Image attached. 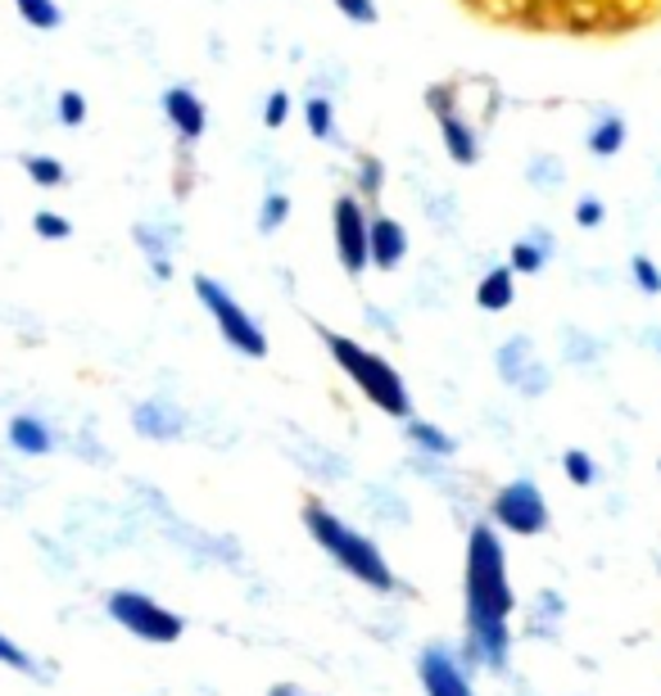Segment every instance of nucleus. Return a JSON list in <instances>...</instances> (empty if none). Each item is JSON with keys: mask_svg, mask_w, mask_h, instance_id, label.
<instances>
[{"mask_svg": "<svg viewBox=\"0 0 661 696\" xmlns=\"http://www.w3.org/2000/svg\"><path fill=\"white\" fill-rule=\"evenodd\" d=\"M467 647L472 660L503 669L507 665V615L516 606L512 597V579H507V551L503 538L494 534V525H476L467 538Z\"/></svg>", "mask_w": 661, "mask_h": 696, "instance_id": "nucleus-1", "label": "nucleus"}, {"mask_svg": "<svg viewBox=\"0 0 661 696\" xmlns=\"http://www.w3.org/2000/svg\"><path fill=\"white\" fill-rule=\"evenodd\" d=\"M304 529H308V538H313L345 575H354L358 584H367V588H376V593H394V570L385 566L381 547H376L367 534H358L354 525H345L331 507H322L317 498L304 503Z\"/></svg>", "mask_w": 661, "mask_h": 696, "instance_id": "nucleus-2", "label": "nucleus"}, {"mask_svg": "<svg viewBox=\"0 0 661 696\" xmlns=\"http://www.w3.org/2000/svg\"><path fill=\"white\" fill-rule=\"evenodd\" d=\"M317 335H322V344H326V354L336 358V367L358 385V394H363L376 411L394 416V421H408V416H413V398H408V385H404L399 371H394L381 354L363 348L358 339H349V335H336V330H326V326H317Z\"/></svg>", "mask_w": 661, "mask_h": 696, "instance_id": "nucleus-3", "label": "nucleus"}, {"mask_svg": "<svg viewBox=\"0 0 661 696\" xmlns=\"http://www.w3.org/2000/svg\"><path fill=\"white\" fill-rule=\"evenodd\" d=\"M105 610L109 619L118 624V629H127L131 638H141V643H155V647H168L186 634V619L177 610H168L164 601L146 597V593H131V588H118L105 597Z\"/></svg>", "mask_w": 661, "mask_h": 696, "instance_id": "nucleus-4", "label": "nucleus"}, {"mask_svg": "<svg viewBox=\"0 0 661 696\" xmlns=\"http://www.w3.org/2000/svg\"><path fill=\"white\" fill-rule=\"evenodd\" d=\"M195 299L205 304V312L214 317L218 335L236 348V354H245V358H268V335H263V326L214 281V276H195Z\"/></svg>", "mask_w": 661, "mask_h": 696, "instance_id": "nucleus-5", "label": "nucleus"}, {"mask_svg": "<svg viewBox=\"0 0 661 696\" xmlns=\"http://www.w3.org/2000/svg\"><path fill=\"white\" fill-rule=\"evenodd\" d=\"M331 227H336V258L349 276H363L372 267V218L358 195H341L331 208Z\"/></svg>", "mask_w": 661, "mask_h": 696, "instance_id": "nucleus-6", "label": "nucleus"}, {"mask_svg": "<svg viewBox=\"0 0 661 696\" xmlns=\"http://www.w3.org/2000/svg\"><path fill=\"white\" fill-rule=\"evenodd\" d=\"M494 525L507 529V534H521V538H535L549 529V503L544 494L535 489L531 479H512L494 494Z\"/></svg>", "mask_w": 661, "mask_h": 696, "instance_id": "nucleus-7", "label": "nucleus"}, {"mask_svg": "<svg viewBox=\"0 0 661 696\" xmlns=\"http://www.w3.org/2000/svg\"><path fill=\"white\" fill-rule=\"evenodd\" d=\"M417 674H422L426 696H476L467 669H462V660L448 647H426L417 660Z\"/></svg>", "mask_w": 661, "mask_h": 696, "instance_id": "nucleus-8", "label": "nucleus"}, {"mask_svg": "<svg viewBox=\"0 0 661 696\" xmlns=\"http://www.w3.org/2000/svg\"><path fill=\"white\" fill-rule=\"evenodd\" d=\"M164 113H168L172 131L181 136L186 146L200 141L205 127H209V109H205V100L195 96L190 87H168V91H164Z\"/></svg>", "mask_w": 661, "mask_h": 696, "instance_id": "nucleus-9", "label": "nucleus"}, {"mask_svg": "<svg viewBox=\"0 0 661 696\" xmlns=\"http://www.w3.org/2000/svg\"><path fill=\"white\" fill-rule=\"evenodd\" d=\"M499 371H503V380L507 385H516V389H525V394H540L544 385H549V371L531 358V339H507L503 344V354H499Z\"/></svg>", "mask_w": 661, "mask_h": 696, "instance_id": "nucleus-10", "label": "nucleus"}, {"mask_svg": "<svg viewBox=\"0 0 661 696\" xmlns=\"http://www.w3.org/2000/svg\"><path fill=\"white\" fill-rule=\"evenodd\" d=\"M404 258H408V231H404V222L376 213L372 218V267L376 271H394Z\"/></svg>", "mask_w": 661, "mask_h": 696, "instance_id": "nucleus-11", "label": "nucleus"}, {"mask_svg": "<svg viewBox=\"0 0 661 696\" xmlns=\"http://www.w3.org/2000/svg\"><path fill=\"white\" fill-rule=\"evenodd\" d=\"M131 421H137V430H141L146 439H177V435L186 430L181 407H172L168 398H150V402H141L137 411H131Z\"/></svg>", "mask_w": 661, "mask_h": 696, "instance_id": "nucleus-12", "label": "nucleus"}, {"mask_svg": "<svg viewBox=\"0 0 661 696\" xmlns=\"http://www.w3.org/2000/svg\"><path fill=\"white\" fill-rule=\"evenodd\" d=\"M440 136H444V150H448V159L453 163H462V168H472L476 159H481V146H476V131L462 122L457 113H444L440 118Z\"/></svg>", "mask_w": 661, "mask_h": 696, "instance_id": "nucleus-13", "label": "nucleus"}, {"mask_svg": "<svg viewBox=\"0 0 661 696\" xmlns=\"http://www.w3.org/2000/svg\"><path fill=\"white\" fill-rule=\"evenodd\" d=\"M10 448L23 453V457H46L55 448V439H50L41 416H14L10 421Z\"/></svg>", "mask_w": 661, "mask_h": 696, "instance_id": "nucleus-14", "label": "nucleus"}, {"mask_svg": "<svg viewBox=\"0 0 661 696\" xmlns=\"http://www.w3.org/2000/svg\"><path fill=\"white\" fill-rule=\"evenodd\" d=\"M512 267H494V271H485L481 276V286H476V304L485 308V312H503V308H512V299H516V286H512Z\"/></svg>", "mask_w": 661, "mask_h": 696, "instance_id": "nucleus-15", "label": "nucleus"}, {"mask_svg": "<svg viewBox=\"0 0 661 696\" xmlns=\"http://www.w3.org/2000/svg\"><path fill=\"white\" fill-rule=\"evenodd\" d=\"M408 444L422 448V453H431V457H453V453H457V444H453L440 426L417 421V416H408Z\"/></svg>", "mask_w": 661, "mask_h": 696, "instance_id": "nucleus-16", "label": "nucleus"}, {"mask_svg": "<svg viewBox=\"0 0 661 696\" xmlns=\"http://www.w3.org/2000/svg\"><path fill=\"white\" fill-rule=\"evenodd\" d=\"M621 146H625V122H621V118H603L599 127L589 131V150H593V155L608 159V155H616Z\"/></svg>", "mask_w": 661, "mask_h": 696, "instance_id": "nucleus-17", "label": "nucleus"}, {"mask_svg": "<svg viewBox=\"0 0 661 696\" xmlns=\"http://www.w3.org/2000/svg\"><path fill=\"white\" fill-rule=\"evenodd\" d=\"M14 10L23 23H32L37 32H55L59 28V6L55 0H14Z\"/></svg>", "mask_w": 661, "mask_h": 696, "instance_id": "nucleus-18", "label": "nucleus"}, {"mask_svg": "<svg viewBox=\"0 0 661 696\" xmlns=\"http://www.w3.org/2000/svg\"><path fill=\"white\" fill-rule=\"evenodd\" d=\"M286 218H290V199H286L282 190H273L268 199H263V208H258V231L273 236V231L286 227Z\"/></svg>", "mask_w": 661, "mask_h": 696, "instance_id": "nucleus-19", "label": "nucleus"}, {"mask_svg": "<svg viewBox=\"0 0 661 696\" xmlns=\"http://www.w3.org/2000/svg\"><path fill=\"white\" fill-rule=\"evenodd\" d=\"M304 122H308V131L317 136V141H326V136L336 131V109H331L326 96H313V100L304 105Z\"/></svg>", "mask_w": 661, "mask_h": 696, "instance_id": "nucleus-20", "label": "nucleus"}, {"mask_svg": "<svg viewBox=\"0 0 661 696\" xmlns=\"http://www.w3.org/2000/svg\"><path fill=\"white\" fill-rule=\"evenodd\" d=\"M540 240H544V236H540ZM540 240H516V245H512V271H521V276H535V271L544 267L549 249H544Z\"/></svg>", "mask_w": 661, "mask_h": 696, "instance_id": "nucleus-21", "label": "nucleus"}, {"mask_svg": "<svg viewBox=\"0 0 661 696\" xmlns=\"http://www.w3.org/2000/svg\"><path fill=\"white\" fill-rule=\"evenodd\" d=\"M23 168H28V177H32L37 186H46V190L63 186V177H69V172H63V163H59V159H50V155H32Z\"/></svg>", "mask_w": 661, "mask_h": 696, "instance_id": "nucleus-22", "label": "nucleus"}, {"mask_svg": "<svg viewBox=\"0 0 661 696\" xmlns=\"http://www.w3.org/2000/svg\"><path fill=\"white\" fill-rule=\"evenodd\" d=\"M562 470H566V479H571V484H580V489H584V484L599 479V466H593V457H589V453H580V448H571V453L562 457Z\"/></svg>", "mask_w": 661, "mask_h": 696, "instance_id": "nucleus-23", "label": "nucleus"}, {"mask_svg": "<svg viewBox=\"0 0 661 696\" xmlns=\"http://www.w3.org/2000/svg\"><path fill=\"white\" fill-rule=\"evenodd\" d=\"M137 245L150 253V262H155V276H159V281H168V276H172V267H168V258H164V240H159L150 227H137Z\"/></svg>", "mask_w": 661, "mask_h": 696, "instance_id": "nucleus-24", "label": "nucleus"}, {"mask_svg": "<svg viewBox=\"0 0 661 696\" xmlns=\"http://www.w3.org/2000/svg\"><path fill=\"white\" fill-rule=\"evenodd\" d=\"M630 271H634V281H639V290H643V295H661V271H657V262H652V258L634 253Z\"/></svg>", "mask_w": 661, "mask_h": 696, "instance_id": "nucleus-25", "label": "nucleus"}, {"mask_svg": "<svg viewBox=\"0 0 661 696\" xmlns=\"http://www.w3.org/2000/svg\"><path fill=\"white\" fill-rule=\"evenodd\" d=\"M349 23H358V28H367V23H376V0H331Z\"/></svg>", "mask_w": 661, "mask_h": 696, "instance_id": "nucleus-26", "label": "nucleus"}, {"mask_svg": "<svg viewBox=\"0 0 661 696\" xmlns=\"http://www.w3.org/2000/svg\"><path fill=\"white\" fill-rule=\"evenodd\" d=\"M32 227H37V236H41V240H69V236H73L69 218H59V213H37V218H32Z\"/></svg>", "mask_w": 661, "mask_h": 696, "instance_id": "nucleus-27", "label": "nucleus"}, {"mask_svg": "<svg viewBox=\"0 0 661 696\" xmlns=\"http://www.w3.org/2000/svg\"><path fill=\"white\" fill-rule=\"evenodd\" d=\"M59 122H63V127L87 122V100H82V91H63V96H59Z\"/></svg>", "mask_w": 661, "mask_h": 696, "instance_id": "nucleus-28", "label": "nucleus"}, {"mask_svg": "<svg viewBox=\"0 0 661 696\" xmlns=\"http://www.w3.org/2000/svg\"><path fill=\"white\" fill-rule=\"evenodd\" d=\"M381 181H385V168H381L376 159H363V163H358V195H363V199H376V195H381Z\"/></svg>", "mask_w": 661, "mask_h": 696, "instance_id": "nucleus-29", "label": "nucleus"}, {"mask_svg": "<svg viewBox=\"0 0 661 696\" xmlns=\"http://www.w3.org/2000/svg\"><path fill=\"white\" fill-rule=\"evenodd\" d=\"M0 665H6V669H19V674H32V656H28L14 638H6V634H0Z\"/></svg>", "mask_w": 661, "mask_h": 696, "instance_id": "nucleus-30", "label": "nucleus"}, {"mask_svg": "<svg viewBox=\"0 0 661 696\" xmlns=\"http://www.w3.org/2000/svg\"><path fill=\"white\" fill-rule=\"evenodd\" d=\"M286 118H290V96L286 91H273L268 105H263V122L277 131V127H286Z\"/></svg>", "mask_w": 661, "mask_h": 696, "instance_id": "nucleus-31", "label": "nucleus"}, {"mask_svg": "<svg viewBox=\"0 0 661 696\" xmlns=\"http://www.w3.org/2000/svg\"><path fill=\"white\" fill-rule=\"evenodd\" d=\"M575 222H580V227H599V222H603V203L593 199V195H584V199L575 203Z\"/></svg>", "mask_w": 661, "mask_h": 696, "instance_id": "nucleus-32", "label": "nucleus"}, {"mask_svg": "<svg viewBox=\"0 0 661 696\" xmlns=\"http://www.w3.org/2000/svg\"><path fill=\"white\" fill-rule=\"evenodd\" d=\"M268 696H313V692H304L295 683H277V687H268Z\"/></svg>", "mask_w": 661, "mask_h": 696, "instance_id": "nucleus-33", "label": "nucleus"}]
</instances>
